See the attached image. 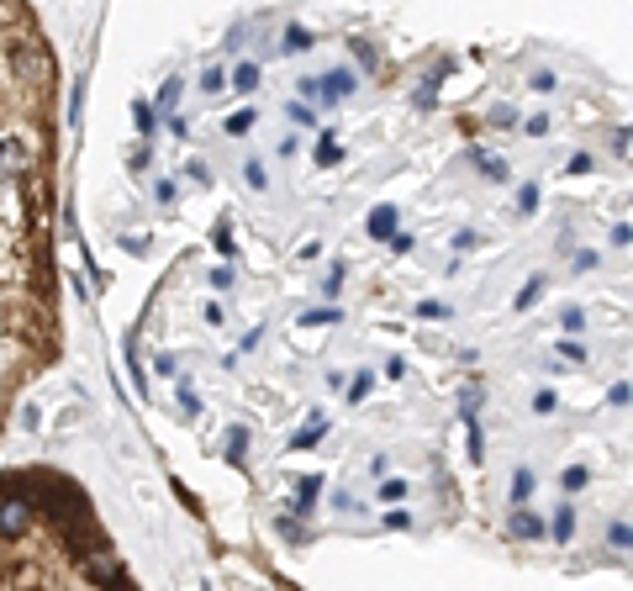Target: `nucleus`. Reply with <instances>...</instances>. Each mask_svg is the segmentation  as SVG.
I'll list each match as a JSON object with an SVG mask.
<instances>
[{
	"label": "nucleus",
	"mask_w": 633,
	"mask_h": 591,
	"mask_svg": "<svg viewBox=\"0 0 633 591\" xmlns=\"http://www.w3.org/2000/svg\"><path fill=\"white\" fill-rule=\"evenodd\" d=\"M612 544H618V549H633V529H612Z\"/></svg>",
	"instance_id": "obj_21"
},
{
	"label": "nucleus",
	"mask_w": 633,
	"mask_h": 591,
	"mask_svg": "<svg viewBox=\"0 0 633 591\" xmlns=\"http://www.w3.org/2000/svg\"><path fill=\"white\" fill-rule=\"evenodd\" d=\"M228 79H222V69H206V79H201V90H222Z\"/></svg>",
	"instance_id": "obj_17"
},
{
	"label": "nucleus",
	"mask_w": 633,
	"mask_h": 591,
	"mask_svg": "<svg viewBox=\"0 0 633 591\" xmlns=\"http://www.w3.org/2000/svg\"><path fill=\"white\" fill-rule=\"evenodd\" d=\"M512 538H544V523H538L528 507H518V512H512Z\"/></svg>",
	"instance_id": "obj_2"
},
{
	"label": "nucleus",
	"mask_w": 633,
	"mask_h": 591,
	"mask_svg": "<svg viewBox=\"0 0 633 591\" xmlns=\"http://www.w3.org/2000/svg\"><path fill=\"white\" fill-rule=\"evenodd\" d=\"M16 175H21V143H16V137H0V190Z\"/></svg>",
	"instance_id": "obj_1"
},
{
	"label": "nucleus",
	"mask_w": 633,
	"mask_h": 591,
	"mask_svg": "<svg viewBox=\"0 0 633 591\" xmlns=\"http://www.w3.org/2000/svg\"><path fill=\"white\" fill-rule=\"evenodd\" d=\"M538 291H544V286H538V280H528V291L518 296V306H533V301H538Z\"/></svg>",
	"instance_id": "obj_20"
},
{
	"label": "nucleus",
	"mask_w": 633,
	"mask_h": 591,
	"mask_svg": "<svg viewBox=\"0 0 633 591\" xmlns=\"http://www.w3.org/2000/svg\"><path fill=\"white\" fill-rule=\"evenodd\" d=\"M179 407H185V412L196 417V412H201V396H196V391H190V386H179Z\"/></svg>",
	"instance_id": "obj_12"
},
{
	"label": "nucleus",
	"mask_w": 633,
	"mask_h": 591,
	"mask_svg": "<svg viewBox=\"0 0 633 591\" xmlns=\"http://www.w3.org/2000/svg\"><path fill=\"white\" fill-rule=\"evenodd\" d=\"M322 433H328V422H322V417H317V422H306V428L296 433V449H312V444H317Z\"/></svg>",
	"instance_id": "obj_5"
},
{
	"label": "nucleus",
	"mask_w": 633,
	"mask_h": 591,
	"mask_svg": "<svg viewBox=\"0 0 633 591\" xmlns=\"http://www.w3.org/2000/svg\"><path fill=\"white\" fill-rule=\"evenodd\" d=\"M480 170H486L491 179H507V164H502V159H480Z\"/></svg>",
	"instance_id": "obj_15"
},
{
	"label": "nucleus",
	"mask_w": 633,
	"mask_h": 591,
	"mask_svg": "<svg viewBox=\"0 0 633 591\" xmlns=\"http://www.w3.org/2000/svg\"><path fill=\"white\" fill-rule=\"evenodd\" d=\"M402 496H406L402 480H386V486H380V502H402Z\"/></svg>",
	"instance_id": "obj_13"
},
{
	"label": "nucleus",
	"mask_w": 633,
	"mask_h": 591,
	"mask_svg": "<svg viewBox=\"0 0 633 591\" xmlns=\"http://www.w3.org/2000/svg\"><path fill=\"white\" fill-rule=\"evenodd\" d=\"M533 496V470H518L512 475V502H528Z\"/></svg>",
	"instance_id": "obj_7"
},
{
	"label": "nucleus",
	"mask_w": 633,
	"mask_h": 591,
	"mask_svg": "<svg viewBox=\"0 0 633 591\" xmlns=\"http://www.w3.org/2000/svg\"><path fill=\"white\" fill-rule=\"evenodd\" d=\"M243 175H248V185H254V190H264V164H259V159H254V164H248Z\"/></svg>",
	"instance_id": "obj_16"
},
{
	"label": "nucleus",
	"mask_w": 633,
	"mask_h": 591,
	"mask_svg": "<svg viewBox=\"0 0 633 591\" xmlns=\"http://www.w3.org/2000/svg\"><path fill=\"white\" fill-rule=\"evenodd\" d=\"M306 43H312V32H306V27H290V32H286V48H290V54H301Z\"/></svg>",
	"instance_id": "obj_10"
},
{
	"label": "nucleus",
	"mask_w": 633,
	"mask_h": 591,
	"mask_svg": "<svg viewBox=\"0 0 633 591\" xmlns=\"http://www.w3.org/2000/svg\"><path fill=\"white\" fill-rule=\"evenodd\" d=\"M243 449H248V433H243V428H232V433H228V454H243Z\"/></svg>",
	"instance_id": "obj_14"
},
{
	"label": "nucleus",
	"mask_w": 633,
	"mask_h": 591,
	"mask_svg": "<svg viewBox=\"0 0 633 591\" xmlns=\"http://www.w3.org/2000/svg\"><path fill=\"white\" fill-rule=\"evenodd\" d=\"M232 85H237L243 96H248V90H259V69H254V63H237V69H232Z\"/></svg>",
	"instance_id": "obj_4"
},
{
	"label": "nucleus",
	"mask_w": 633,
	"mask_h": 591,
	"mask_svg": "<svg viewBox=\"0 0 633 591\" xmlns=\"http://www.w3.org/2000/svg\"><path fill=\"white\" fill-rule=\"evenodd\" d=\"M248 127H254V112H232V117H228V132H232V137H243Z\"/></svg>",
	"instance_id": "obj_9"
},
{
	"label": "nucleus",
	"mask_w": 633,
	"mask_h": 591,
	"mask_svg": "<svg viewBox=\"0 0 633 591\" xmlns=\"http://www.w3.org/2000/svg\"><path fill=\"white\" fill-rule=\"evenodd\" d=\"M571 533H576V512L560 507V512H554V538H571Z\"/></svg>",
	"instance_id": "obj_8"
},
{
	"label": "nucleus",
	"mask_w": 633,
	"mask_h": 591,
	"mask_svg": "<svg viewBox=\"0 0 633 591\" xmlns=\"http://www.w3.org/2000/svg\"><path fill=\"white\" fill-rule=\"evenodd\" d=\"M132 117H137V132H143V137H154V132H159V112H154L148 101H132Z\"/></svg>",
	"instance_id": "obj_3"
},
{
	"label": "nucleus",
	"mask_w": 633,
	"mask_h": 591,
	"mask_svg": "<svg viewBox=\"0 0 633 591\" xmlns=\"http://www.w3.org/2000/svg\"><path fill=\"white\" fill-rule=\"evenodd\" d=\"M296 491H301V502H312V496L322 491V480H317V475H301V480H296Z\"/></svg>",
	"instance_id": "obj_11"
},
{
	"label": "nucleus",
	"mask_w": 633,
	"mask_h": 591,
	"mask_svg": "<svg viewBox=\"0 0 633 591\" xmlns=\"http://www.w3.org/2000/svg\"><path fill=\"white\" fill-rule=\"evenodd\" d=\"M391 228H396V212H391V206L370 217V233H375V237H386V233H391Z\"/></svg>",
	"instance_id": "obj_6"
},
{
	"label": "nucleus",
	"mask_w": 633,
	"mask_h": 591,
	"mask_svg": "<svg viewBox=\"0 0 633 591\" xmlns=\"http://www.w3.org/2000/svg\"><path fill=\"white\" fill-rule=\"evenodd\" d=\"M533 201H538V190H533V185H522V190H518V206H522V212H533Z\"/></svg>",
	"instance_id": "obj_19"
},
{
	"label": "nucleus",
	"mask_w": 633,
	"mask_h": 591,
	"mask_svg": "<svg viewBox=\"0 0 633 591\" xmlns=\"http://www.w3.org/2000/svg\"><path fill=\"white\" fill-rule=\"evenodd\" d=\"M364 391H370V375H359V380L348 386V402H364Z\"/></svg>",
	"instance_id": "obj_18"
}]
</instances>
